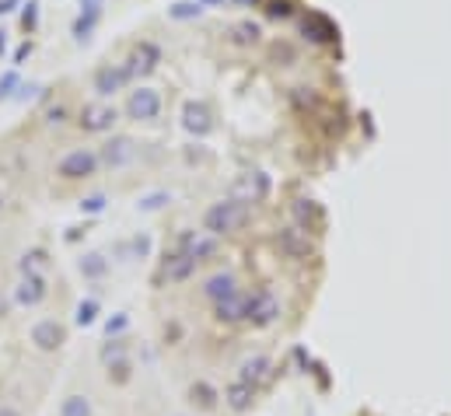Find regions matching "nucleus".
<instances>
[{
    "label": "nucleus",
    "instance_id": "nucleus-1",
    "mask_svg": "<svg viewBox=\"0 0 451 416\" xmlns=\"http://www.w3.org/2000/svg\"><path fill=\"white\" fill-rule=\"evenodd\" d=\"M280 315V305H277V298L270 294V291H259V294H252V298H245V318L252 322V325H270L273 318Z\"/></svg>",
    "mask_w": 451,
    "mask_h": 416
},
{
    "label": "nucleus",
    "instance_id": "nucleus-2",
    "mask_svg": "<svg viewBox=\"0 0 451 416\" xmlns=\"http://www.w3.org/2000/svg\"><path fill=\"white\" fill-rule=\"evenodd\" d=\"M242 221H245V210H242V206H235V203H220V206H213V210L206 214V228H210L213 235L235 231Z\"/></svg>",
    "mask_w": 451,
    "mask_h": 416
},
{
    "label": "nucleus",
    "instance_id": "nucleus-3",
    "mask_svg": "<svg viewBox=\"0 0 451 416\" xmlns=\"http://www.w3.org/2000/svg\"><path fill=\"white\" fill-rule=\"evenodd\" d=\"M95 154L91 151H74V154H67L63 161H60V175L63 178H88L91 171H95Z\"/></svg>",
    "mask_w": 451,
    "mask_h": 416
},
{
    "label": "nucleus",
    "instance_id": "nucleus-4",
    "mask_svg": "<svg viewBox=\"0 0 451 416\" xmlns=\"http://www.w3.org/2000/svg\"><path fill=\"white\" fill-rule=\"evenodd\" d=\"M63 339H67V332H63V325L60 322H53V318H46V322H39L36 329H32V343L39 346V350H60L63 346Z\"/></svg>",
    "mask_w": 451,
    "mask_h": 416
},
{
    "label": "nucleus",
    "instance_id": "nucleus-5",
    "mask_svg": "<svg viewBox=\"0 0 451 416\" xmlns=\"http://www.w3.org/2000/svg\"><path fill=\"white\" fill-rule=\"evenodd\" d=\"M252 399H256V385H249V381H231L228 385V392H224V402H228L235 413H245L249 406H252Z\"/></svg>",
    "mask_w": 451,
    "mask_h": 416
},
{
    "label": "nucleus",
    "instance_id": "nucleus-6",
    "mask_svg": "<svg viewBox=\"0 0 451 416\" xmlns=\"http://www.w3.org/2000/svg\"><path fill=\"white\" fill-rule=\"evenodd\" d=\"M15 298H18V305H25V308H32V305H39L43 298H46V284H43V277H36V273H29L22 284H18V291H15Z\"/></svg>",
    "mask_w": 451,
    "mask_h": 416
},
{
    "label": "nucleus",
    "instance_id": "nucleus-7",
    "mask_svg": "<svg viewBox=\"0 0 451 416\" xmlns=\"http://www.w3.org/2000/svg\"><path fill=\"white\" fill-rule=\"evenodd\" d=\"M213 311H217L220 322H228V325H231V322H242V318H245V294H231V298L217 301Z\"/></svg>",
    "mask_w": 451,
    "mask_h": 416
},
{
    "label": "nucleus",
    "instance_id": "nucleus-8",
    "mask_svg": "<svg viewBox=\"0 0 451 416\" xmlns=\"http://www.w3.org/2000/svg\"><path fill=\"white\" fill-rule=\"evenodd\" d=\"M203 294H206L213 305L224 301V298H231V294H238V291H235V277H231V273H217V277H210L206 287H203Z\"/></svg>",
    "mask_w": 451,
    "mask_h": 416
},
{
    "label": "nucleus",
    "instance_id": "nucleus-9",
    "mask_svg": "<svg viewBox=\"0 0 451 416\" xmlns=\"http://www.w3.org/2000/svg\"><path fill=\"white\" fill-rule=\"evenodd\" d=\"M217 388L213 385H206V381H192L189 385V402L196 406V409H203V413H210V409H217Z\"/></svg>",
    "mask_w": 451,
    "mask_h": 416
},
{
    "label": "nucleus",
    "instance_id": "nucleus-10",
    "mask_svg": "<svg viewBox=\"0 0 451 416\" xmlns=\"http://www.w3.org/2000/svg\"><path fill=\"white\" fill-rule=\"evenodd\" d=\"M196 263H199V259H196V256H189V252H185V256H175V259H168L165 277H168L171 284H178V280H185V277L196 270Z\"/></svg>",
    "mask_w": 451,
    "mask_h": 416
},
{
    "label": "nucleus",
    "instance_id": "nucleus-11",
    "mask_svg": "<svg viewBox=\"0 0 451 416\" xmlns=\"http://www.w3.org/2000/svg\"><path fill=\"white\" fill-rule=\"evenodd\" d=\"M130 112H133L137 119L154 116V112H158V95H154V91H137V95L130 98Z\"/></svg>",
    "mask_w": 451,
    "mask_h": 416
},
{
    "label": "nucleus",
    "instance_id": "nucleus-12",
    "mask_svg": "<svg viewBox=\"0 0 451 416\" xmlns=\"http://www.w3.org/2000/svg\"><path fill=\"white\" fill-rule=\"evenodd\" d=\"M112 119H116V112L112 109H84L81 112V126L84 130H105V126H112Z\"/></svg>",
    "mask_w": 451,
    "mask_h": 416
},
{
    "label": "nucleus",
    "instance_id": "nucleus-13",
    "mask_svg": "<svg viewBox=\"0 0 451 416\" xmlns=\"http://www.w3.org/2000/svg\"><path fill=\"white\" fill-rule=\"evenodd\" d=\"M266 374H270V360H266V357H252V360L242 364V374H238V378L249 381V385H259Z\"/></svg>",
    "mask_w": 451,
    "mask_h": 416
},
{
    "label": "nucleus",
    "instance_id": "nucleus-14",
    "mask_svg": "<svg viewBox=\"0 0 451 416\" xmlns=\"http://www.w3.org/2000/svg\"><path fill=\"white\" fill-rule=\"evenodd\" d=\"M119 81H123V74H116L112 67H102V70H98V77H95V84H98V91H102V95H112V91L119 88Z\"/></svg>",
    "mask_w": 451,
    "mask_h": 416
},
{
    "label": "nucleus",
    "instance_id": "nucleus-15",
    "mask_svg": "<svg viewBox=\"0 0 451 416\" xmlns=\"http://www.w3.org/2000/svg\"><path fill=\"white\" fill-rule=\"evenodd\" d=\"M63 416H91V402L84 395H67L63 399Z\"/></svg>",
    "mask_w": 451,
    "mask_h": 416
},
{
    "label": "nucleus",
    "instance_id": "nucleus-16",
    "mask_svg": "<svg viewBox=\"0 0 451 416\" xmlns=\"http://www.w3.org/2000/svg\"><path fill=\"white\" fill-rule=\"evenodd\" d=\"M126 154H130V140H116V144H109V151H105V161H109V164H119Z\"/></svg>",
    "mask_w": 451,
    "mask_h": 416
},
{
    "label": "nucleus",
    "instance_id": "nucleus-17",
    "mask_svg": "<svg viewBox=\"0 0 451 416\" xmlns=\"http://www.w3.org/2000/svg\"><path fill=\"white\" fill-rule=\"evenodd\" d=\"M109 378H112V381H126V378H130V364H126V360L109 364Z\"/></svg>",
    "mask_w": 451,
    "mask_h": 416
},
{
    "label": "nucleus",
    "instance_id": "nucleus-18",
    "mask_svg": "<svg viewBox=\"0 0 451 416\" xmlns=\"http://www.w3.org/2000/svg\"><path fill=\"white\" fill-rule=\"evenodd\" d=\"M81 270H88V273H91V277H98V273H102V270H105V263H102V259H98V256H88V263H81Z\"/></svg>",
    "mask_w": 451,
    "mask_h": 416
},
{
    "label": "nucleus",
    "instance_id": "nucleus-19",
    "mask_svg": "<svg viewBox=\"0 0 451 416\" xmlns=\"http://www.w3.org/2000/svg\"><path fill=\"white\" fill-rule=\"evenodd\" d=\"M91 318H95V305H81V308H77V322H81V325H88Z\"/></svg>",
    "mask_w": 451,
    "mask_h": 416
},
{
    "label": "nucleus",
    "instance_id": "nucleus-20",
    "mask_svg": "<svg viewBox=\"0 0 451 416\" xmlns=\"http://www.w3.org/2000/svg\"><path fill=\"white\" fill-rule=\"evenodd\" d=\"M0 416H22V413H18L15 406H8V402H4V406H0Z\"/></svg>",
    "mask_w": 451,
    "mask_h": 416
}]
</instances>
